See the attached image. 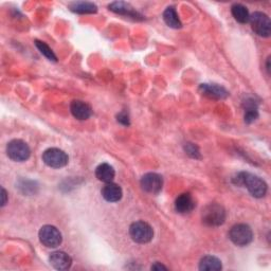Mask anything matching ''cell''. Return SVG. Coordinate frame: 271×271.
<instances>
[{"label":"cell","mask_w":271,"mask_h":271,"mask_svg":"<svg viewBox=\"0 0 271 271\" xmlns=\"http://www.w3.org/2000/svg\"><path fill=\"white\" fill-rule=\"evenodd\" d=\"M41 243L48 247V248H56L63 242L62 233L56 227L51 225H46L41 228L38 232Z\"/></svg>","instance_id":"52a82bcc"},{"label":"cell","mask_w":271,"mask_h":271,"mask_svg":"<svg viewBox=\"0 0 271 271\" xmlns=\"http://www.w3.org/2000/svg\"><path fill=\"white\" fill-rule=\"evenodd\" d=\"M244 109H245V122L252 123L258 118V107L257 103L253 99H247L244 102Z\"/></svg>","instance_id":"2e32d148"},{"label":"cell","mask_w":271,"mask_h":271,"mask_svg":"<svg viewBox=\"0 0 271 271\" xmlns=\"http://www.w3.org/2000/svg\"><path fill=\"white\" fill-rule=\"evenodd\" d=\"M70 111H71L72 115L75 119L82 121L89 119L92 114V109L90 107V105L80 100L71 102V104H70Z\"/></svg>","instance_id":"30bf717a"},{"label":"cell","mask_w":271,"mask_h":271,"mask_svg":"<svg viewBox=\"0 0 271 271\" xmlns=\"http://www.w3.org/2000/svg\"><path fill=\"white\" fill-rule=\"evenodd\" d=\"M269 63H270V57H268L267 58V71H268V74L270 73V65H269Z\"/></svg>","instance_id":"83f0119b"},{"label":"cell","mask_w":271,"mask_h":271,"mask_svg":"<svg viewBox=\"0 0 271 271\" xmlns=\"http://www.w3.org/2000/svg\"><path fill=\"white\" fill-rule=\"evenodd\" d=\"M109 10L120 15L129 16L134 18L138 17V13L134 10V8L126 3H122V2L112 3L111 5H109Z\"/></svg>","instance_id":"e0dca14e"},{"label":"cell","mask_w":271,"mask_h":271,"mask_svg":"<svg viewBox=\"0 0 271 271\" xmlns=\"http://www.w3.org/2000/svg\"><path fill=\"white\" fill-rule=\"evenodd\" d=\"M141 187L148 194H158L163 186V179L159 174L147 173L141 178Z\"/></svg>","instance_id":"9c48e42d"},{"label":"cell","mask_w":271,"mask_h":271,"mask_svg":"<svg viewBox=\"0 0 271 271\" xmlns=\"http://www.w3.org/2000/svg\"><path fill=\"white\" fill-rule=\"evenodd\" d=\"M163 19L166 21L167 25L174 29L181 28V21L178 17L177 12H176L174 7H169L163 13Z\"/></svg>","instance_id":"ffe728a7"},{"label":"cell","mask_w":271,"mask_h":271,"mask_svg":"<svg viewBox=\"0 0 271 271\" xmlns=\"http://www.w3.org/2000/svg\"><path fill=\"white\" fill-rule=\"evenodd\" d=\"M226 211L218 204H210L203 210V222L208 227L221 226L226 220Z\"/></svg>","instance_id":"7a4b0ae2"},{"label":"cell","mask_w":271,"mask_h":271,"mask_svg":"<svg viewBox=\"0 0 271 271\" xmlns=\"http://www.w3.org/2000/svg\"><path fill=\"white\" fill-rule=\"evenodd\" d=\"M221 262L219 258L213 255L204 256L199 263L200 270H209V271H218L221 270Z\"/></svg>","instance_id":"d6986e66"},{"label":"cell","mask_w":271,"mask_h":271,"mask_svg":"<svg viewBox=\"0 0 271 271\" xmlns=\"http://www.w3.org/2000/svg\"><path fill=\"white\" fill-rule=\"evenodd\" d=\"M184 150H185L186 154L188 156H191L192 158H195V159H199L200 158L199 148L193 143H185Z\"/></svg>","instance_id":"cb8c5ba5"},{"label":"cell","mask_w":271,"mask_h":271,"mask_svg":"<svg viewBox=\"0 0 271 271\" xmlns=\"http://www.w3.org/2000/svg\"><path fill=\"white\" fill-rule=\"evenodd\" d=\"M70 10L74 13L78 14H92L96 13L98 11V7L92 4V3H87V2H75L69 5Z\"/></svg>","instance_id":"ac0fdd59"},{"label":"cell","mask_w":271,"mask_h":271,"mask_svg":"<svg viewBox=\"0 0 271 271\" xmlns=\"http://www.w3.org/2000/svg\"><path fill=\"white\" fill-rule=\"evenodd\" d=\"M123 192L119 184L108 182L102 188V196L108 203H117L122 198Z\"/></svg>","instance_id":"5bb4252c"},{"label":"cell","mask_w":271,"mask_h":271,"mask_svg":"<svg viewBox=\"0 0 271 271\" xmlns=\"http://www.w3.org/2000/svg\"><path fill=\"white\" fill-rule=\"evenodd\" d=\"M231 13H232L234 19L239 21L240 23L249 22V18H250L249 11L245 6H243L241 4L233 5L231 8Z\"/></svg>","instance_id":"44dd1931"},{"label":"cell","mask_w":271,"mask_h":271,"mask_svg":"<svg viewBox=\"0 0 271 271\" xmlns=\"http://www.w3.org/2000/svg\"><path fill=\"white\" fill-rule=\"evenodd\" d=\"M151 270H157V271H159V270H168V267H166V266H164V265H162L161 263H155L154 265H152L151 266Z\"/></svg>","instance_id":"484cf974"},{"label":"cell","mask_w":271,"mask_h":271,"mask_svg":"<svg viewBox=\"0 0 271 271\" xmlns=\"http://www.w3.org/2000/svg\"><path fill=\"white\" fill-rule=\"evenodd\" d=\"M7 154L9 158L16 162H23L30 158L31 149L29 145L22 140H12L7 145Z\"/></svg>","instance_id":"5b68a950"},{"label":"cell","mask_w":271,"mask_h":271,"mask_svg":"<svg viewBox=\"0 0 271 271\" xmlns=\"http://www.w3.org/2000/svg\"><path fill=\"white\" fill-rule=\"evenodd\" d=\"M118 122H120L123 125H129V117L126 111H122L118 114Z\"/></svg>","instance_id":"d4e9b609"},{"label":"cell","mask_w":271,"mask_h":271,"mask_svg":"<svg viewBox=\"0 0 271 271\" xmlns=\"http://www.w3.org/2000/svg\"><path fill=\"white\" fill-rule=\"evenodd\" d=\"M129 235L138 244H147L154 238V230L145 221L133 222L129 227Z\"/></svg>","instance_id":"3957f363"},{"label":"cell","mask_w":271,"mask_h":271,"mask_svg":"<svg viewBox=\"0 0 271 271\" xmlns=\"http://www.w3.org/2000/svg\"><path fill=\"white\" fill-rule=\"evenodd\" d=\"M229 238L231 242L240 247L248 246L253 240V232L248 225L245 223H238L231 228L229 232Z\"/></svg>","instance_id":"277c9868"},{"label":"cell","mask_w":271,"mask_h":271,"mask_svg":"<svg viewBox=\"0 0 271 271\" xmlns=\"http://www.w3.org/2000/svg\"><path fill=\"white\" fill-rule=\"evenodd\" d=\"M50 264L57 270H67L72 265V260L64 251H55L49 256Z\"/></svg>","instance_id":"7c38bea8"},{"label":"cell","mask_w":271,"mask_h":271,"mask_svg":"<svg viewBox=\"0 0 271 271\" xmlns=\"http://www.w3.org/2000/svg\"><path fill=\"white\" fill-rule=\"evenodd\" d=\"M2 197H3L2 207H5L7 205V202H8V195H7V191L5 190L4 187H2Z\"/></svg>","instance_id":"4316f807"},{"label":"cell","mask_w":271,"mask_h":271,"mask_svg":"<svg viewBox=\"0 0 271 271\" xmlns=\"http://www.w3.org/2000/svg\"><path fill=\"white\" fill-rule=\"evenodd\" d=\"M19 187L21 188L22 192L25 194H30V193H35V188L37 187V185L33 181L22 180L21 183L19 184Z\"/></svg>","instance_id":"603a6c76"},{"label":"cell","mask_w":271,"mask_h":271,"mask_svg":"<svg viewBox=\"0 0 271 271\" xmlns=\"http://www.w3.org/2000/svg\"><path fill=\"white\" fill-rule=\"evenodd\" d=\"M199 90L205 96L212 99L222 100L229 96V92L217 84H202L199 87Z\"/></svg>","instance_id":"4fadbf2b"},{"label":"cell","mask_w":271,"mask_h":271,"mask_svg":"<svg viewBox=\"0 0 271 271\" xmlns=\"http://www.w3.org/2000/svg\"><path fill=\"white\" fill-rule=\"evenodd\" d=\"M233 182L240 186H245L249 193L255 198H262L266 195L267 183L256 175L242 172L233 178Z\"/></svg>","instance_id":"6da1fadb"},{"label":"cell","mask_w":271,"mask_h":271,"mask_svg":"<svg viewBox=\"0 0 271 271\" xmlns=\"http://www.w3.org/2000/svg\"><path fill=\"white\" fill-rule=\"evenodd\" d=\"M35 46H36V48L41 51V53L45 57L48 58L49 61L56 62V55L54 54V52L52 51V49L48 45L45 44L44 42H41V41H35Z\"/></svg>","instance_id":"7402d4cb"},{"label":"cell","mask_w":271,"mask_h":271,"mask_svg":"<svg viewBox=\"0 0 271 271\" xmlns=\"http://www.w3.org/2000/svg\"><path fill=\"white\" fill-rule=\"evenodd\" d=\"M195 199L190 193H183L180 194L177 198H176L175 202V209L178 213L181 214H186L192 212L195 208Z\"/></svg>","instance_id":"8fae6325"},{"label":"cell","mask_w":271,"mask_h":271,"mask_svg":"<svg viewBox=\"0 0 271 271\" xmlns=\"http://www.w3.org/2000/svg\"><path fill=\"white\" fill-rule=\"evenodd\" d=\"M114 176V169L108 163H102L96 169V177L102 182H112Z\"/></svg>","instance_id":"9a60e30c"},{"label":"cell","mask_w":271,"mask_h":271,"mask_svg":"<svg viewBox=\"0 0 271 271\" xmlns=\"http://www.w3.org/2000/svg\"><path fill=\"white\" fill-rule=\"evenodd\" d=\"M249 22L251 29L256 33L258 36L269 37L271 33V21L270 18L262 12H254L250 15Z\"/></svg>","instance_id":"8992f818"},{"label":"cell","mask_w":271,"mask_h":271,"mask_svg":"<svg viewBox=\"0 0 271 271\" xmlns=\"http://www.w3.org/2000/svg\"><path fill=\"white\" fill-rule=\"evenodd\" d=\"M43 160L47 166L50 168L61 169L67 166L69 157L64 150L56 147H52L45 150V152L43 154Z\"/></svg>","instance_id":"ba28073f"}]
</instances>
